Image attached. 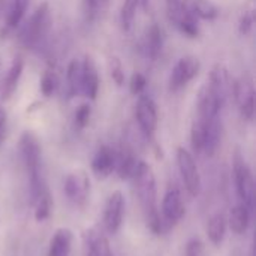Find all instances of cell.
<instances>
[{"mask_svg": "<svg viewBox=\"0 0 256 256\" xmlns=\"http://www.w3.org/2000/svg\"><path fill=\"white\" fill-rule=\"evenodd\" d=\"M200 70H201V62L198 57L184 56V57L178 58L177 63L174 64V68L171 69V75H170V81H168L170 92L176 93V92H180L182 88H184L192 80H195L198 76Z\"/></svg>", "mask_w": 256, "mask_h": 256, "instance_id": "cell-8", "label": "cell"}, {"mask_svg": "<svg viewBox=\"0 0 256 256\" xmlns=\"http://www.w3.org/2000/svg\"><path fill=\"white\" fill-rule=\"evenodd\" d=\"M162 224H168V225H176L178 224L186 213L184 208V202L182 198V194L178 190V188L176 186H170L164 195L162 200Z\"/></svg>", "mask_w": 256, "mask_h": 256, "instance_id": "cell-13", "label": "cell"}, {"mask_svg": "<svg viewBox=\"0 0 256 256\" xmlns=\"http://www.w3.org/2000/svg\"><path fill=\"white\" fill-rule=\"evenodd\" d=\"M92 118V106L88 104H81L74 116V123L76 129H86Z\"/></svg>", "mask_w": 256, "mask_h": 256, "instance_id": "cell-32", "label": "cell"}, {"mask_svg": "<svg viewBox=\"0 0 256 256\" xmlns=\"http://www.w3.org/2000/svg\"><path fill=\"white\" fill-rule=\"evenodd\" d=\"M51 22H52V18H51L50 4L44 2L34 9V12L30 15L26 26L22 27L21 36H20L21 44L28 50L38 48L46 38L51 28Z\"/></svg>", "mask_w": 256, "mask_h": 256, "instance_id": "cell-2", "label": "cell"}, {"mask_svg": "<svg viewBox=\"0 0 256 256\" xmlns=\"http://www.w3.org/2000/svg\"><path fill=\"white\" fill-rule=\"evenodd\" d=\"M64 194L76 207H84L90 196V178L82 170L72 171L64 178Z\"/></svg>", "mask_w": 256, "mask_h": 256, "instance_id": "cell-11", "label": "cell"}, {"mask_svg": "<svg viewBox=\"0 0 256 256\" xmlns=\"http://www.w3.org/2000/svg\"><path fill=\"white\" fill-rule=\"evenodd\" d=\"M6 126H8V112L4 108L0 106V144L4 141L6 136Z\"/></svg>", "mask_w": 256, "mask_h": 256, "instance_id": "cell-36", "label": "cell"}, {"mask_svg": "<svg viewBox=\"0 0 256 256\" xmlns=\"http://www.w3.org/2000/svg\"><path fill=\"white\" fill-rule=\"evenodd\" d=\"M66 88L69 98H75L81 93V62L74 58L66 68Z\"/></svg>", "mask_w": 256, "mask_h": 256, "instance_id": "cell-24", "label": "cell"}, {"mask_svg": "<svg viewBox=\"0 0 256 256\" xmlns=\"http://www.w3.org/2000/svg\"><path fill=\"white\" fill-rule=\"evenodd\" d=\"M164 44H165V36H164V30L158 22H153L148 28L147 33L144 36V44H142V51L146 54L147 58H150L152 62H156L164 50Z\"/></svg>", "mask_w": 256, "mask_h": 256, "instance_id": "cell-17", "label": "cell"}, {"mask_svg": "<svg viewBox=\"0 0 256 256\" xmlns=\"http://www.w3.org/2000/svg\"><path fill=\"white\" fill-rule=\"evenodd\" d=\"M250 214H252V213H250L243 204L236 206V207L231 210L230 218L226 219V222H228L231 231H232L234 234H238V236L244 234V232L248 231V228H249V224H250Z\"/></svg>", "mask_w": 256, "mask_h": 256, "instance_id": "cell-22", "label": "cell"}, {"mask_svg": "<svg viewBox=\"0 0 256 256\" xmlns=\"http://www.w3.org/2000/svg\"><path fill=\"white\" fill-rule=\"evenodd\" d=\"M99 72L96 68V63L92 56H86L81 62V93L90 99L94 100L99 93Z\"/></svg>", "mask_w": 256, "mask_h": 256, "instance_id": "cell-14", "label": "cell"}, {"mask_svg": "<svg viewBox=\"0 0 256 256\" xmlns=\"http://www.w3.org/2000/svg\"><path fill=\"white\" fill-rule=\"evenodd\" d=\"M207 86L210 87L213 96L219 102V105L224 108L228 100L232 98V88H234V80L231 78V74L228 68L224 63H216L212 68L210 78Z\"/></svg>", "mask_w": 256, "mask_h": 256, "instance_id": "cell-10", "label": "cell"}, {"mask_svg": "<svg viewBox=\"0 0 256 256\" xmlns=\"http://www.w3.org/2000/svg\"><path fill=\"white\" fill-rule=\"evenodd\" d=\"M124 218V196L120 190H114L105 204L104 228L108 234H117L123 225Z\"/></svg>", "mask_w": 256, "mask_h": 256, "instance_id": "cell-12", "label": "cell"}, {"mask_svg": "<svg viewBox=\"0 0 256 256\" xmlns=\"http://www.w3.org/2000/svg\"><path fill=\"white\" fill-rule=\"evenodd\" d=\"M74 234L69 228H58L50 240L46 256H69L72 250Z\"/></svg>", "mask_w": 256, "mask_h": 256, "instance_id": "cell-20", "label": "cell"}, {"mask_svg": "<svg viewBox=\"0 0 256 256\" xmlns=\"http://www.w3.org/2000/svg\"><path fill=\"white\" fill-rule=\"evenodd\" d=\"M20 153L24 160L28 178L44 176L42 172V148L38 136L32 130H24L20 136Z\"/></svg>", "mask_w": 256, "mask_h": 256, "instance_id": "cell-6", "label": "cell"}, {"mask_svg": "<svg viewBox=\"0 0 256 256\" xmlns=\"http://www.w3.org/2000/svg\"><path fill=\"white\" fill-rule=\"evenodd\" d=\"M130 180H134L136 196L142 207L148 230L153 234H160L164 230V224L158 208V188L152 166L144 160H138V165Z\"/></svg>", "mask_w": 256, "mask_h": 256, "instance_id": "cell-1", "label": "cell"}, {"mask_svg": "<svg viewBox=\"0 0 256 256\" xmlns=\"http://www.w3.org/2000/svg\"><path fill=\"white\" fill-rule=\"evenodd\" d=\"M190 144L196 154L204 153L206 147V120L201 117H196L192 123L190 129Z\"/></svg>", "mask_w": 256, "mask_h": 256, "instance_id": "cell-26", "label": "cell"}, {"mask_svg": "<svg viewBox=\"0 0 256 256\" xmlns=\"http://www.w3.org/2000/svg\"><path fill=\"white\" fill-rule=\"evenodd\" d=\"M136 4H138V9L146 10L150 4V0H136Z\"/></svg>", "mask_w": 256, "mask_h": 256, "instance_id": "cell-37", "label": "cell"}, {"mask_svg": "<svg viewBox=\"0 0 256 256\" xmlns=\"http://www.w3.org/2000/svg\"><path fill=\"white\" fill-rule=\"evenodd\" d=\"M166 15L171 24L186 38L195 39L200 36V20H196L183 4L182 0H165Z\"/></svg>", "mask_w": 256, "mask_h": 256, "instance_id": "cell-5", "label": "cell"}, {"mask_svg": "<svg viewBox=\"0 0 256 256\" xmlns=\"http://www.w3.org/2000/svg\"><path fill=\"white\" fill-rule=\"evenodd\" d=\"M22 70H24V60L21 56H16L12 60V63L8 69V74L3 78V82L0 87V98L3 100L10 99V96H14V93L16 92L20 80L22 76Z\"/></svg>", "mask_w": 256, "mask_h": 256, "instance_id": "cell-18", "label": "cell"}, {"mask_svg": "<svg viewBox=\"0 0 256 256\" xmlns=\"http://www.w3.org/2000/svg\"><path fill=\"white\" fill-rule=\"evenodd\" d=\"M186 9L202 21H214L219 16V9L212 0H182Z\"/></svg>", "mask_w": 256, "mask_h": 256, "instance_id": "cell-21", "label": "cell"}, {"mask_svg": "<svg viewBox=\"0 0 256 256\" xmlns=\"http://www.w3.org/2000/svg\"><path fill=\"white\" fill-rule=\"evenodd\" d=\"M116 170V150L110 146H100L92 160V171L98 178L110 177Z\"/></svg>", "mask_w": 256, "mask_h": 256, "instance_id": "cell-16", "label": "cell"}, {"mask_svg": "<svg viewBox=\"0 0 256 256\" xmlns=\"http://www.w3.org/2000/svg\"><path fill=\"white\" fill-rule=\"evenodd\" d=\"M135 120L146 138L152 140L158 130L159 112L154 99L146 93L140 94L135 104Z\"/></svg>", "mask_w": 256, "mask_h": 256, "instance_id": "cell-7", "label": "cell"}, {"mask_svg": "<svg viewBox=\"0 0 256 256\" xmlns=\"http://www.w3.org/2000/svg\"><path fill=\"white\" fill-rule=\"evenodd\" d=\"M30 0H12L8 16H6V28L8 30H14L16 28L21 21L24 20V15L27 12Z\"/></svg>", "mask_w": 256, "mask_h": 256, "instance_id": "cell-25", "label": "cell"}, {"mask_svg": "<svg viewBox=\"0 0 256 256\" xmlns=\"http://www.w3.org/2000/svg\"><path fill=\"white\" fill-rule=\"evenodd\" d=\"M106 2L108 0H81V9H82L84 20L87 22L96 21V18L102 12Z\"/></svg>", "mask_w": 256, "mask_h": 256, "instance_id": "cell-30", "label": "cell"}, {"mask_svg": "<svg viewBox=\"0 0 256 256\" xmlns=\"http://www.w3.org/2000/svg\"><path fill=\"white\" fill-rule=\"evenodd\" d=\"M176 158H177V166H178V171H180V176H182V180L188 194L190 196H196L201 190V176H200V170H198L194 154L184 147H178Z\"/></svg>", "mask_w": 256, "mask_h": 256, "instance_id": "cell-9", "label": "cell"}, {"mask_svg": "<svg viewBox=\"0 0 256 256\" xmlns=\"http://www.w3.org/2000/svg\"><path fill=\"white\" fill-rule=\"evenodd\" d=\"M256 6L255 0H249L246 4H244V9L240 15V20H238V32L242 36H249L254 30V26H255V15Z\"/></svg>", "mask_w": 256, "mask_h": 256, "instance_id": "cell-27", "label": "cell"}, {"mask_svg": "<svg viewBox=\"0 0 256 256\" xmlns=\"http://www.w3.org/2000/svg\"><path fill=\"white\" fill-rule=\"evenodd\" d=\"M86 256H114L106 236L98 228H88L82 232Z\"/></svg>", "mask_w": 256, "mask_h": 256, "instance_id": "cell-15", "label": "cell"}, {"mask_svg": "<svg viewBox=\"0 0 256 256\" xmlns=\"http://www.w3.org/2000/svg\"><path fill=\"white\" fill-rule=\"evenodd\" d=\"M147 87V78L141 72H134L129 80V90L134 96H140L144 93Z\"/></svg>", "mask_w": 256, "mask_h": 256, "instance_id": "cell-34", "label": "cell"}, {"mask_svg": "<svg viewBox=\"0 0 256 256\" xmlns=\"http://www.w3.org/2000/svg\"><path fill=\"white\" fill-rule=\"evenodd\" d=\"M32 207L34 208V219L38 222H44L50 218L51 214V207H52V201H51V194L50 190L42 194L33 204Z\"/></svg>", "mask_w": 256, "mask_h": 256, "instance_id": "cell-29", "label": "cell"}, {"mask_svg": "<svg viewBox=\"0 0 256 256\" xmlns=\"http://www.w3.org/2000/svg\"><path fill=\"white\" fill-rule=\"evenodd\" d=\"M226 226H228V222H226V218L222 213H216L208 219L207 236H208V240L214 246L222 244V242L225 238V234H226Z\"/></svg>", "mask_w": 256, "mask_h": 256, "instance_id": "cell-23", "label": "cell"}, {"mask_svg": "<svg viewBox=\"0 0 256 256\" xmlns=\"http://www.w3.org/2000/svg\"><path fill=\"white\" fill-rule=\"evenodd\" d=\"M232 171H234V182H236L237 195L240 198V204H243L252 213L255 208V180H254L252 170L248 165L240 150H236L234 153Z\"/></svg>", "mask_w": 256, "mask_h": 256, "instance_id": "cell-3", "label": "cell"}, {"mask_svg": "<svg viewBox=\"0 0 256 256\" xmlns=\"http://www.w3.org/2000/svg\"><path fill=\"white\" fill-rule=\"evenodd\" d=\"M58 87V80H57V75L54 70L51 69H46L42 76H40V81H39V88H40V93L45 96V98H51L56 90Z\"/></svg>", "mask_w": 256, "mask_h": 256, "instance_id": "cell-31", "label": "cell"}, {"mask_svg": "<svg viewBox=\"0 0 256 256\" xmlns=\"http://www.w3.org/2000/svg\"><path fill=\"white\" fill-rule=\"evenodd\" d=\"M138 4L136 0H124L120 9V24L123 32H130L134 24H135V16H136Z\"/></svg>", "mask_w": 256, "mask_h": 256, "instance_id": "cell-28", "label": "cell"}, {"mask_svg": "<svg viewBox=\"0 0 256 256\" xmlns=\"http://www.w3.org/2000/svg\"><path fill=\"white\" fill-rule=\"evenodd\" d=\"M184 256H204V246L202 242L198 238H190L186 243Z\"/></svg>", "mask_w": 256, "mask_h": 256, "instance_id": "cell-35", "label": "cell"}, {"mask_svg": "<svg viewBox=\"0 0 256 256\" xmlns=\"http://www.w3.org/2000/svg\"><path fill=\"white\" fill-rule=\"evenodd\" d=\"M232 98L243 120L252 122L255 117V81L250 72H243L234 81Z\"/></svg>", "mask_w": 256, "mask_h": 256, "instance_id": "cell-4", "label": "cell"}, {"mask_svg": "<svg viewBox=\"0 0 256 256\" xmlns=\"http://www.w3.org/2000/svg\"><path fill=\"white\" fill-rule=\"evenodd\" d=\"M138 158L129 147H122L118 152H116V172L122 180H130L135 168L138 165Z\"/></svg>", "mask_w": 256, "mask_h": 256, "instance_id": "cell-19", "label": "cell"}, {"mask_svg": "<svg viewBox=\"0 0 256 256\" xmlns=\"http://www.w3.org/2000/svg\"><path fill=\"white\" fill-rule=\"evenodd\" d=\"M110 74H111L112 81H114L118 87H122V86L124 84V80H126L124 68H123V64H122L120 58L116 57V56L110 58Z\"/></svg>", "mask_w": 256, "mask_h": 256, "instance_id": "cell-33", "label": "cell"}]
</instances>
